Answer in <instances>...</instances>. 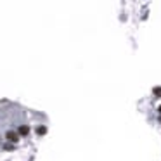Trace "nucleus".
I'll list each match as a JSON object with an SVG mask.
<instances>
[{
	"label": "nucleus",
	"instance_id": "1",
	"mask_svg": "<svg viewBox=\"0 0 161 161\" xmlns=\"http://www.w3.org/2000/svg\"><path fill=\"white\" fill-rule=\"evenodd\" d=\"M7 140H9V144H16L17 140H19V135H17V132H12V130H9V132L5 133Z\"/></svg>",
	"mask_w": 161,
	"mask_h": 161
},
{
	"label": "nucleus",
	"instance_id": "2",
	"mask_svg": "<svg viewBox=\"0 0 161 161\" xmlns=\"http://www.w3.org/2000/svg\"><path fill=\"white\" fill-rule=\"evenodd\" d=\"M28 133H29V127L28 125H21V127L17 128V135H23L24 137V135H28Z\"/></svg>",
	"mask_w": 161,
	"mask_h": 161
},
{
	"label": "nucleus",
	"instance_id": "3",
	"mask_svg": "<svg viewBox=\"0 0 161 161\" xmlns=\"http://www.w3.org/2000/svg\"><path fill=\"white\" fill-rule=\"evenodd\" d=\"M35 132L38 133V135H45V133H47V127L40 125V127H36V128H35Z\"/></svg>",
	"mask_w": 161,
	"mask_h": 161
},
{
	"label": "nucleus",
	"instance_id": "4",
	"mask_svg": "<svg viewBox=\"0 0 161 161\" xmlns=\"http://www.w3.org/2000/svg\"><path fill=\"white\" fill-rule=\"evenodd\" d=\"M152 94H154L156 97H161V87H154V88H152Z\"/></svg>",
	"mask_w": 161,
	"mask_h": 161
},
{
	"label": "nucleus",
	"instance_id": "5",
	"mask_svg": "<svg viewBox=\"0 0 161 161\" xmlns=\"http://www.w3.org/2000/svg\"><path fill=\"white\" fill-rule=\"evenodd\" d=\"M4 149L5 151H14L16 147H14V144H9V142H7V144H4Z\"/></svg>",
	"mask_w": 161,
	"mask_h": 161
},
{
	"label": "nucleus",
	"instance_id": "6",
	"mask_svg": "<svg viewBox=\"0 0 161 161\" xmlns=\"http://www.w3.org/2000/svg\"><path fill=\"white\" fill-rule=\"evenodd\" d=\"M158 120H159V123H161V114H159V116H158Z\"/></svg>",
	"mask_w": 161,
	"mask_h": 161
},
{
	"label": "nucleus",
	"instance_id": "7",
	"mask_svg": "<svg viewBox=\"0 0 161 161\" xmlns=\"http://www.w3.org/2000/svg\"><path fill=\"white\" fill-rule=\"evenodd\" d=\"M159 114H161V106H159Z\"/></svg>",
	"mask_w": 161,
	"mask_h": 161
}]
</instances>
